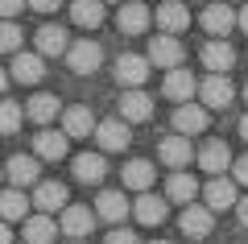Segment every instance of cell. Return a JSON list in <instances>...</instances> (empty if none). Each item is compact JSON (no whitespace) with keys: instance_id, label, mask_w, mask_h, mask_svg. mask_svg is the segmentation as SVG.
<instances>
[{"instance_id":"cell-40","label":"cell","mask_w":248,"mask_h":244,"mask_svg":"<svg viewBox=\"0 0 248 244\" xmlns=\"http://www.w3.org/2000/svg\"><path fill=\"white\" fill-rule=\"evenodd\" d=\"M240 29H244V33H248V4H244V9H240Z\"/></svg>"},{"instance_id":"cell-10","label":"cell","mask_w":248,"mask_h":244,"mask_svg":"<svg viewBox=\"0 0 248 244\" xmlns=\"http://www.w3.org/2000/svg\"><path fill=\"white\" fill-rule=\"evenodd\" d=\"M199 96H203V104H207V108H228V104H232V96H236V87L228 83V75H211V79H203Z\"/></svg>"},{"instance_id":"cell-31","label":"cell","mask_w":248,"mask_h":244,"mask_svg":"<svg viewBox=\"0 0 248 244\" xmlns=\"http://www.w3.org/2000/svg\"><path fill=\"white\" fill-rule=\"evenodd\" d=\"M54 219L50 215H33V219H25V244H54Z\"/></svg>"},{"instance_id":"cell-9","label":"cell","mask_w":248,"mask_h":244,"mask_svg":"<svg viewBox=\"0 0 248 244\" xmlns=\"http://www.w3.org/2000/svg\"><path fill=\"white\" fill-rule=\"evenodd\" d=\"M199 166H203L207 174H215V178H223V170L232 166V149L223 145V141H207V145L199 149Z\"/></svg>"},{"instance_id":"cell-19","label":"cell","mask_w":248,"mask_h":244,"mask_svg":"<svg viewBox=\"0 0 248 244\" xmlns=\"http://www.w3.org/2000/svg\"><path fill=\"white\" fill-rule=\"evenodd\" d=\"M153 178H157V170H153V162H145V157H137V162H128V166H124V186H128V191L149 195Z\"/></svg>"},{"instance_id":"cell-35","label":"cell","mask_w":248,"mask_h":244,"mask_svg":"<svg viewBox=\"0 0 248 244\" xmlns=\"http://www.w3.org/2000/svg\"><path fill=\"white\" fill-rule=\"evenodd\" d=\"M0 9H4V17L13 21V17L21 13V9H25V0H0Z\"/></svg>"},{"instance_id":"cell-41","label":"cell","mask_w":248,"mask_h":244,"mask_svg":"<svg viewBox=\"0 0 248 244\" xmlns=\"http://www.w3.org/2000/svg\"><path fill=\"white\" fill-rule=\"evenodd\" d=\"M240 137L248 141V116H244V120H240Z\"/></svg>"},{"instance_id":"cell-39","label":"cell","mask_w":248,"mask_h":244,"mask_svg":"<svg viewBox=\"0 0 248 244\" xmlns=\"http://www.w3.org/2000/svg\"><path fill=\"white\" fill-rule=\"evenodd\" d=\"M236 215H240V224L248 228V199H240V207H236Z\"/></svg>"},{"instance_id":"cell-34","label":"cell","mask_w":248,"mask_h":244,"mask_svg":"<svg viewBox=\"0 0 248 244\" xmlns=\"http://www.w3.org/2000/svg\"><path fill=\"white\" fill-rule=\"evenodd\" d=\"M0 46H4V54H21V29L13 21H4V29H0Z\"/></svg>"},{"instance_id":"cell-7","label":"cell","mask_w":248,"mask_h":244,"mask_svg":"<svg viewBox=\"0 0 248 244\" xmlns=\"http://www.w3.org/2000/svg\"><path fill=\"white\" fill-rule=\"evenodd\" d=\"M66 149H71V137H66V132L42 129V132L33 137V153L46 157V162H58V157H66Z\"/></svg>"},{"instance_id":"cell-6","label":"cell","mask_w":248,"mask_h":244,"mask_svg":"<svg viewBox=\"0 0 248 244\" xmlns=\"http://www.w3.org/2000/svg\"><path fill=\"white\" fill-rule=\"evenodd\" d=\"M149 116H153V99L145 96V91H124V96H120V120L145 124Z\"/></svg>"},{"instance_id":"cell-13","label":"cell","mask_w":248,"mask_h":244,"mask_svg":"<svg viewBox=\"0 0 248 244\" xmlns=\"http://www.w3.org/2000/svg\"><path fill=\"white\" fill-rule=\"evenodd\" d=\"M95 141H99V149H108V153L124 149L128 141H133V132H128V120H104V124L95 129Z\"/></svg>"},{"instance_id":"cell-8","label":"cell","mask_w":248,"mask_h":244,"mask_svg":"<svg viewBox=\"0 0 248 244\" xmlns=\"http://www.w3.org/2000/svg\"><path fill=\"white\" fill-rule=\"evenodd\" d=\"M153 21V13L145 9L141 0H128V4H120V17H116V25H120V33H145Z\"/></svg>"},{"instance_id":"cell-42","label":"cell","mask_w":248,"mask_h":244,"mask_svg":"<svg viewBox=\"0 0 248 244\" xmlns=\"http://www.w3.org/2000/svg\"><path fill=\"white\" fill-rule=\"evenodd\" d=\"M149 244H166V240H149Z\"/></svg>"},{"instance_id":"cell-37","label":"cell","mask_w":248,"mask_h":244,"mask_svg":"<svg viewBox=\"0 0 248 244\" xmlns=\"http://www.w3.org/2000/svg\"><path fill=\"white\" fill-rule=\"evenodd\" d=\"M232 170H236V182H244V186H248V153L240 157V162H236Z\"/></svg>"},{"instance_id":"cell-28","label":"cell","mask_w":248,"mask_h":244,"mask_svg":"<svg viewBox=\"0 0 248 244\" xmlns=\"http://www.w3.org/2000/svg\"><path fill=\"white\" fill-rule=\"evenodd\" d=\"M25 116H29L33 124H42V129H46V124L58 116V96H46V91H42V96H33V99L25 104Z\"/></svg>"},{"instance_id":"cell-18","label":"cell","mask_w":248,"mask_h":244,"mask_svg":"<svg viewBox=\"0 0 248 244\" xmlns=\"http://www.w3.org/2000/svg\"><path fill=\"white\" fill-rule=\"evenodd\" d=\"M128 211H133V207H128L124 191H104V195L95 199V215H99V219H108V224H120Z\"/></svg>"},{"instance_id":"cell-2","label":"cell","mask_w":248,"mask_h":244,"mask_svg":"<svg viewBox=\"0 0 248 244\" xmlns=\"http://www.w3.org/2000/svg\"><path fill=\"white\" fill-rule=\"evenodd\" d=\"M182 42H178L174 33H161V37H153L149 42V62L153 66H170V70H178L182 66Z\"/></svg>"},{"instance_id":"cell-16","label":"cell","mask_w":248,"mask_h":244,"mask_svg":"<svg viewBox=\"0 0 248 244\" xmlns=\"http://www.w3.org/2000/svg\"><path fill=\"white\" fill-rule=\"evenodd\" d=\"M203 195H207V207H211V211L240 207V199H236V182H228V178H211Z\"/></svg>"},{"instance_id":"cell-4","label":"cell","mask_w":248,"mask_h":244,"mask_svg":"<svg viewBox=\"0 0 248 244\" xmlns=\"http://www.w3.org/2000/svg\"><path fill=\"white\" fill-rule=\"evenodd\" d=\"M203 66L211 70V75H228V70L236 66V50H232L223 37H215V42L203 46Z\"/></svg>"},{"instance_id":"cell-23","label":"cell","mask_w":248,"mask_h":244,"mask_svg":"<svg viewBox=\"0 0 248 244\" xmlns=\"http://www.w3.org/2000/svg\"><path fill=\"white\" fill-rule=\"evenodd\" d=\"M104 174H108V162H104V153H79L75 157V178L79 182H104Z\"/></svg>"},{"instance_id":"cell-36","label":"cell","mask_w":248,"mask_h":244,"mask_svg":"<svg viewBox=\"0 0 248 244\" xmlns=\"http://www.w3.org/2000/svg\"><path fill=\"white\" fill-rule=\"evenodd\" d=\"M108 244H141V240H137L133 232H112V236H108Z\"/></svg>"},{"instance_id":"cell-12","label":"cell","mask_w":248,"mask_h":244,"mask_svg":"<svg viewBox=\"0 0 248 244\" xmlns=\"http://www.w3.org/2000/svg\"><path fill=\"white\" fill-rule=\"evenodd\" d=\"M232 25H240V13H232L223 0H219V4H207V9H203V29H207V33L223 37Z\"/></svg>"},{"instance_id":"cell-30","label":"cell","mask_w":248,"mask_h":244,"mask_svg":"<svg viewBox=\"0 0 248 244\" xmlns=\"http://www.w3.org/2000/svg\"><path fill=\"white\" fill-rule=\"evenodd\" d=\"M166 195H170L174 203H186V207H190V203H195V195H199V182H195L190 174H170Z\"/></svg>"},{"instance_id":"cell-15","label":"cell","mask_w":248,"mask_h":244,"mask_svg":"<svg viewBox=\"0 0 248 244\" xmlns=\"http://www.w3.org/2000/svg\"><path fill=\"white\" fill-rule=\"evenodd\" d=\"M37 54H42V58L71 54V46H66V29H62V25H42V29H37Z\"/></svg>"},{"instance_id":"cell-45","label":"cell","mask_w":248,"mask_h":244,"mask_svg":"<svg viewBox=\"0 0 248 244\" xmlns=\"http://www.w3.org/2000/svg\"><path fill=\"white\" fill-rule=\"evenodd\" d=\"M120 4H128V0H120Z\"/></svg>"},{"instance_id":"cell-38","label":"cell","mask_w":248,"mask_h":244,"mask_svg":"<svg viewBox=\"0 0 248 244\" xmlns=\"http://www.w3.org/2000/svg\"><path fill=\"white\" fill-rule=\"evenodd\" d=\"M29 4H33L37 13H54V9H58V4H62V0H29Z\"/></svg>"},{"instance_id":"cell-32","label":"cell","mask_w":248,"mask_h":244,"mask_svg":"<svg viewBox=\"0 0 248 244\" xmlns=\"http://www.w3.org/2000/svg\"><path fill=\"white\" fill-rule=\"evenodd\" d=\"M25 207H29V199L17 191V186H9V191H4V199H0V211H4V224H13V219H25Z\"/></svg>"},{"instance_id":"cell-44","label":"cell","mask_w":248,"mask_h":244,"mask_svg":"<svg viewBox=\"0 0 248 244\" xmlns=\"http://www.w3.org/2000/svg\"><path fill=\"white\" fill-rule=\"evenodd\" d=\"M71 244H87V240H71Z\"/></svg>"},{"instance_id":"cell-5","label":"cell","mask_w":248,"mask_h":244,"mask_svg":"<svg viewBox=\"0 0 248 244\" xmlns=\"http://www.w3.org/2000/svg\"><path fill=\"white\" fill-rule=\"evenodd\" d=\"M178 228H182L190 240H203V236H211V228H215V219H211V207H190L182 211V219H178Z\"/></svg>"},{"instance_id":"cell-1","label":"cell","mask_w":248,"mask_h":244,"mask_svg":"<svg viewBox=\"0 0 248 244\" xmlns=\"http://www.w3.org/2000/svg\"><path fill=\"white\" fill-rule=\"evenodd\" d=\"M145 79H149V58H141V54H120L116 58V83L124 91H141Z\"/></svg>"},{"instance_id":"cell-27","label":"cell","mask_w":248,"mask_h":244,"mask_svg":"<svg viewBox=\"0 0 248 244\" xmlns=\"http://www.w3.org/2000/svg\"><path fill=\"white\" fill-rule=\"evenodd\" d=\"M62 232L71 240H83L91 232V207H66L62 211Z\"/></svg>"},{"instance_id":"cell-25","label":"cell","mask_w":248,"mask_h":244,"mask_svg":"<svg viewBox=\"0 0 248 244\" xmlns=\"http://www.w3.org/2000/svg\"><path fill=\"white\" fill-rule=\"evenodd\" d=\"M66 199H71V195H66V186H62V182H37L33 203L46 211V215H50V211H58V207L66 211Z\"/></svg>"},{"instance_id":"cell-24","label":"cell","mask_w":248,"mask_h":244,"mask_svg":"<svg viewBox=\"0 0 248 244\" xmlns=\"http://www.w3.org/2000/svg\"><path fill=\"white\" fill-rule=\"evenodd\" d=\"M174 129L182 132V137H190V132H203L207 129V108H199V104H182L174 112Z\"/></svg>"},{"instance_id":"cell-21","label":"cell","mask_w":248,"mask_h":244,"mask_svg":"<svg viewBox=\"0 0 248 244\" xmlns=\"http://www.w3.org/2000/svg\"><path fill=\"white\" fill-rule=\"evenodd\" d=\"M91 129H99V124L91 120V108L75 104V108L62 112V132H66V137H91Z\"/></svg>"},{"instance_id":"cell-14","label":"cell","mask_w":248,"mask_h":244,"mask_svg":"<svg viewBox=\"0 0 248 244\" xmlns=\"http://www.w3.org/2000/svg\"><path fill=\"white\" fill-rule=\"evenodd\" d=\"M157 25H161V33H182L190 25V9H186L182 0H166L157 9Z\"/></svg>"},{"instance_id":"cell-46","label":"cell","mask_w":248,"mask_h":244,"mask_svg":"<svg viewBox=\"0 0 248 244\" xmlns=\"http://www.w3.org/2000/svg\"><path fill=\"white\" fill-rule=\"evenodd\" d=\"M223 4H232V0H223Z\"/></svg>"},{"instance_id":"cell-22","label":"cell","mask_w":248,"mask_h":244,"mask_svg":"<svg viewBox=\"0 0 248 244\" xmlns=\"http://www.w3.org/2000/svg\"><path fill=\"white\" fill-rule=\"evenodd\" d=\"M17 83H42L46 66H42V54H13V70H9Z\"/></svg>"},{"instance_id":"cell-33","label":"cell","mask_w":248,"mask_h":244,"mask_svg":"<svg viewBox=\"0 0 248 244\" xmlns=\"http://www.w3.org/2000/svg\"><path fill=\"white\" fill-rule=\"evenodd\" d=\"M21 116H25V112H21L17 99H4V112H0V129H4V137H13V132L21 129Z\"/></svg>"},{"instance_id":"cell-26","label":"cell","mask_w":248,"mask_h":244,"mask_svg":"<svg viewBox=\"0 0 248 244\" xmlns=\"http://www.w3.org/2000/svg\"><path fill=\"white\" fill-rule=\"evenodd\" d=\"M71 17H75V25H83V29H99L104 25V0H75Z\"/></svg>"},{"instance_id":"cell-11","label":"cell","mask_w":248,"mask_h":244,"mask_svg":"<svg viewBox=\"0 0 248 244\" xmlns=\"http://www.w3.org/2000/svg\"><path fill=\"white\" fill-rule=\"evenodd\" d=\"M37 178H42V166H37V157H25V153H17V157H9V186H33Z\"/></svg>"},{"instance_id":"cell-29","label":"cell","mask_w":248,"mask_h":244,"mask_svg":"<svg viewBox=\"0 0 248 244\" xmlns=\"http://www.w3.org/2000/svg\"><path fill=\"white\" fill-rule=\"evenodd\" d=\"M133 215L141 219V224H161L166 219V199H157V195H141V199L133 203Z\"/></svg>"},{"instance_id":"cell-3","label":"cell","mask_w":248,"mask_h":244,"mask_svg":"<svg viewBox=\"0 0 248 244\" xmlns=\"http://www.w3.org/2000/svg\"><path fill=\"white\" fill-rule=\"evenodd\" d=\"M66 62H71L75 75H95L99 62H104V50H99V42H75L71 54H66Z\"/></svg>"},{"instance_id":"cell-20","label":"cell","mask_w":248,"mask_h":244,"mask_svg":"<svg viewBox=\"0 0 248 244\" xmlns=\"http://www.w3.org/2000/svg\"><path fill=\"white\" fill-rule=\"evenodd\" d=\"M157 153H161V162H166V166H174V170L190 166V141H186L182 132H174V137H166V141L157 145Z\"/></svg>"},{"instance_id":"cell-17","label":"cell","mask_w":248,"mask_h":244,"mask_svg":"<svg viewBox=\"0 0 248 244\" xmlns=\"http://www.w3.org/2000/svg\"><path fill=\"white\" fill-rule=\"evenodd\" d=\"M199 87H203V83H195V75H190V70H182V66H178V70H170V75H166V83H161V91H166L170 99H182V104H186L190 96H195Z\"/></svg>"},{"instance_id":"cell-43","label":"cell","mask_w":248,"mask_h":244,"mask_svg":"<svg viewBox=\"0 0 248 244\" xmlns=\"http://www.w3.org/2000/svg\"><path fill=\"white\" fill-rule=\"evenodd\" d=\"M244 99H248V83H244Z\"/></svg>"}]
</instances>
